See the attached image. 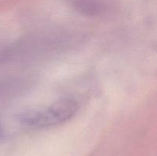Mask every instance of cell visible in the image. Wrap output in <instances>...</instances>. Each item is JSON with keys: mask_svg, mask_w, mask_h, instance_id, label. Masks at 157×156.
I'll use <instances>...</instances> for the list:
<instances>
[{"mask_svg": "<svg viewBox=\"0 0 157 156\" xmlns=\"http://www.w3.org/2000/svg\"><path fill=\"white\" fill-rule=\"evenodd\" d=\"M2 136H3V130H2V128L1 123H0V140H1L2 138Z\"/></svg>", "mask_w": 157, "mask_h": 156, "instance_id": "obj_2", "label": "cell"}, {"mask_svg": "<svg viewBox=\"0 0 157 156\" xmlns=\"http://www.w3.org/2000/svg\"><path fill=\"white\" fill-rule=\"evenodd\" d=\"M79 110V104L73 98H64L41 109L25 110L17 118L21 125L29 128H48L70 120Z\"/></svg>", "mask_w": 157, "mask_h": 156, "instance_id": "obj_1", "label": "cell"}]
</instances>
